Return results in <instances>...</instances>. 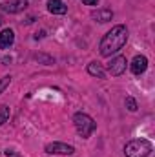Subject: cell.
Listing matches in <instances>:
<instances>
[{
    "label": "cell",
    "mask_w": 155,
    "mask_h": 157,
    "mask_svg": "<svg viewBox=\"0 0 155 157\" xmlns=\"http://www.w3.org/2000/svg\"><path fill=\"white\" fill-rule=\"evenodd\" d=\"M0 24H2V18H0Z\"/></svg>",
    "instance_id": "e0dca14e"
},
{
    "label": "cell",
    "mask_w": 155,
    "mask_h": 157,
    "mask_svg": "<svg viewBox=\"0 0 155 157\" xmlns=\"http://www.w3.org/2000/svg\"><path fill=\"white\" fill-rule=\"evenodd\" d=\"M152 143L146 139H133L124 146L126 157H148L152 154Z\"/></svg>",
    "instance_id": "7a4b0ae2"
},
{
    "label": "cell",
    "mask_w": 155,
    "mask_h": 157,
    "mask_svg": "<svg viewBox=\"0 0 155 157\" xmlns=\"http://www.w3.org/2000/svg\"><path fill=\"white\" fill-rule=\"evenodd\" d=\"M126 66H128L126 57L119 55V57H115V59H112V62L108 64V71H110L113 77H119V75H122V73L126 71Z\"/></svg>",
    "instance_id": "5b68a950"
},
{
    "label": "cell",
    "mask_w": 155,
    "mask_h": 157,
    "mask_svg": "<svg viewBox=\"0 0 155 157\" xmlns=\"http://www.w3.org/2000/svg\"><path fill=\"white\" fill-rule=\"evenodd\" d=\"M47 9H49V13H53V15H64V13L68 11V7L64 6L62 0H47Z\"/></svg>",
    "instance_id": "9c48e42d"
},
{
    "label": "cell",
    "mask_w": 155,
    "mask_h": 157,
    "mask_svg": "<svg viewBox=\"0 0 155 157\" xmlns=\"http://www.w3.org/2000/svg\"><path fill=\"white\" fill-rule=\"evenodd\" d=\"M82 2H84L86 6H97V4H99V0H82Z\"/></svg>",
    "instance_id": "9a60e30c"
},
{
    "label": "cell",
    "mask_w": 155,
    "mask_h": 157,
    "mask_svg": "<svg viewBox=\"0 0 155 157\" xmlns=\"http://www.w3.org/2000/svg\"><path fill=\"white\" fill-rule=\"evenodd\" d=\"M73 152H75V148L66 144V143H49V144H46V154H51V155H71Z\"/></svg>",
    "instance_id": "277c9868"
},
{
    "label": "cell",
    "mask_w": 155,
    "mask_h": 157,
    "mask_svg": "<svg viewBox=\"0 0 155 157\" xmlns=\"http://www.w3.org/2000/svg\"><path fill=\"white\" fill-rule=\"evenodd\" d=\"M9 119V108L7 106H0V126Z\"/></svg>",
    "instance_id": "7c38bea8"
},
{
    "label": "cell",
    "mask_w": 155,
    "mask_h": 157,
    "mask_svg": "<svg viewBox=\"0 0 155 157\" xmlns=\"http://www.w3.org/2000/svg\"><path fill=\"white\" fill-rule=\"evenodd\" d=\"M88 73H89L91 77L106 78V73H104V70H102V66H100L99 62H89V64H88Z\"/></svg>",
    "instance_id": "8fae6325"
},
{
    "label": "cell",
    "mask_w": 155,
    "mask_h": 157,
    "mask_svg": "<svg viewBox=\"0 0 155 157\" xmlns=\"http://www.w3.org/2000/svg\"><path fill=\"white\" fill-rule=\"evenodd\" d=\"M6 155H7V157H18V154H13V152H9V150H6Z\"/></svg>",
    "instance_id": "2e32d148"
},
{
    "label": "cell",
    "mask_w": 155,
    "mask_h": 157,
    "mask_svg": "<svg viewBox=\"0 0 155 157\" xmlns=\"http://www.w3.org/2000/svg\"><path fill=\"white\" fill-rule=\"evenodd\" d=\"M9 82H11V77H9V75H6V77L0 78V93H2V91L9 86Z\"/></svg>",
    "instance_id": "5bb4252c"
},
{
    "label": "cell",
    "mask_w": 155,
    "mask_h": 157,
    "mask_svg": "<svg viewBox=\"0 0 155 157\" xmlns=\"http://www.w3.org/2000/svg\"><path fill=\"white\" fill-rule=\"evenodd\" d=\"M26 6H28V0H9L6 4H2L0 7L6 13H20V11L26 9Z\"/></svg>",
    "instance_id": "8992f818"
},
{
    "label": "cell",
    "mask_w": 155,
    "mask_h": 157,
    "mask_svg": "<svg viewBox=\"0 0 155 157\" xmlns=\"http://www.w3.org/2000/svg\"><path fill=\"white\" fill-rule=\"evenodd\" d=\"M130 68H131V71H133L135 75H141V73H144L146 68H148V59H146L144 55H137V57L131 60Z\"/></svg>",
    "instance_id": "52a82bcc"
},
{
    "label": "cell",
    "mask_w": 155,
    "mask_h": 157,
    "mask_svg": "<svg viewBox=\"0 0 155 157\" xmlns=\"http://www.w3.org/2000/svg\"><path fill=\"white\" fill-rule=\"evenodd\" d=\"M73 122H75V128H77L78 135L80 137H89L93 132H95V128H97V124H95V121L89 117L88 113H82V112H78L73 115Z\"/></svg>",
    "instance_id": "3957f363"
},
{
    "label": "cell",
    "mask_w": 155,
    "mask_h": 157,
    "mask_svg": "<svg viewBox=\"0 0 155 157\" xmlns=\"http://www.w3.org/2000/svg\"><path fill=\"white\" fill-rule=\"evenodd\" d=\"M91 17H93L97 22H110V20L113 18V13H112L110 9H97V11L91 13Z\"/></svg>",
    "instance_id": "30bf717a"
},
{
    "label": "cell",
    "mask_w": 155,
    "mask_h": 157,
    "mask_svg": "<svg viewBox=\"0 0 155 157\" xmlns=\"http://www.w3.org/2000/svg\"><path fill=\"white\" fill-rule=\"evenodd\" d=\"M126 40H128V29H126V26H115V28H112L102 37V40H100V46H99L100 55L102 57L115 55L117 51H120L124 48Z\"/></svg>",
    "instance_id": "6da1fadb"
},
{
    "label": "cell",
    "mask_w": 155,
    "mask_h": 157,
    "mask_svg": "<svg viewBox=\"0 0 155 157\" xmlns=\"http://www.w3.org/2000/svg\"><path fill=\"white\" fill-rule=\"evenodd\" d=\"M13 42H15V33H13V29H4L2 33H0V49H9V46H13Z\"/></svg>",
    "instance_id": "ba28073f"
},
{
    "label": "cell",
    "mask_w": 155,
    "mask_h": 157,
    "mask_svg": "<svg viewBox=\"0 0 155 157\" xmlns=\"http://www.w3.org/2000/svg\"><path fill=\"white\" fill-rule=\"evenodd\" d=\"M126 108L130 112H137V102H135L133 97H126Z\"/></svg>",
    "instance_id": "4fadbf2b"
}]
</instances>
